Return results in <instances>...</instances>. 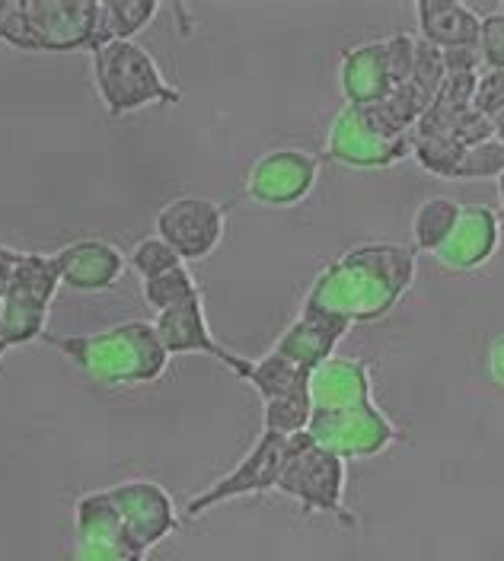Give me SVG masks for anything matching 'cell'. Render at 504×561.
I'll return each instance as SVG.
<instances>
[{"instance_id": "cell-18", "label": "cell", "mask_w": 504, "mask_h": 561, "mask_svg": "<svg viewBox=\"0 0 504 561\" xmlns=\"http://www.w3.org/2000/svg\"><path fill=\"white\" fill-rule=\"evenodd\" d=\"M339 83L348 105H370L387 100L393 93L387 38H370L355 48H345L339 61Z\"/></svg>"}, {"instance_id": "cell-13", "label": "cell", "mask_w": 504, "mask_h": 561, "mask_svg": "<svg viewBox=\"0 0 504 561\" xmlns=\"http://www.w3.org/2000/svg\"><path fill=\"white\" fill-rule=\"evenodd\" d=\"M153 329H157V335H160V342H163L170 357H182V354L215 357L217 364H224L237 380H243L247 370H250V357L230 351L215 339V332L208 325V316H205V294L182 304L176 310L153 316Z\"/></svg>"}, {"instance_id": "cell-21", "label": "cell", "mask_w": 504, "mask_h": 561, "mask_svg": "<svg viewBox=\"0 0 504 561\" xmlns=\"http://www.w3.org/2000/svg\"><path fill=\"white\" fill-rule=\"evenodd\" d=\"M243 383H250L262 402H272V399H282L290 392H310V370L290 364L288 357L268 351L262 357H250V370L243 377Z\"/></svg>"}, {"instance_id": "cell-32", "label": "cell", "mask_w": 504, "mask_h": 561, "mask_svg": "<svg viewBox=\"0 0 504 561\" xmlns=\"http://www.w3.org/2000/svg\"><path fill=\"white\" fill-rule=\"evenodd\" d=\"M495 140H502L504 144V115L502 118H495Z\"/></svg>"}, {"instance_id": "cell-8", "label": "cell", "mask_w": 504, "mask_h": 561, "mask_svg": "<svg viewBox=\"0 0 504 561\" xmlns=\"http://www.w3.org/2000/svg\"><path fill=\"white\" fill-rule=\"evenodd\" d=\"M323 157L329 163L348 170H390L412 157V138L390 140L380 138L364 118L358 105H342L325 131Z\"/></svg>"}, {"instance_id": "cell-25", "label": "cell", "mask_w": 504, "mask_h": 561, "mask_svg": "<svg viewBox=\"0 0 504 561\" xmlns=\"http://www.w3.org/2000/svg\"><path fill=\"white\" fill-rule=\"evenodd\" d=\"M313 419V399L310 392H290L282 399L262 402V431H275V434H303Z\"/></svg>"}, {"instance_id": "cell-14", "label": "cell", "mask_w": 504, "mask_h": 561, "mask_svg": "<svg viewBox=\"0 0 504 561\" xmlns=\"http://www.w3.org/2000/svg\"><path fill=\"white\" fill-rule=\"evenodd\" d=\"M499 243H502V214L489 205H467L454 233L434 252V259L440 268L454 275H467L489 265L492 255L499 252Z\"/></svg>"}, {"instance_id": "cell-19", "label": "cell", "mask_w": 504, "mask_h": 561, "mask_svg": "<svg viewBox=\"0 0 504 561\" xmlns=\"http://www.w3.org/2000/svg\"><path fill=\"white\" fill-rule=\"evenodd\" d=\"M415 20H419V38L440 51L479 48L482 16L467 3L422 0V3H415Z\"/></svg>"}, {"instance_id": "cell-28", "label": "cell", "mask_w": 504, "mask_h": 561, "mask_svg": "<svg viewBox=\"0 0 504 561\" xmlns=\"http://www.w3.org/2000/svg\"><path fill=\"white\" fill-rule=\"evenodd\" d=\"M440 80H444V51L419 38V45H415V68H412V80L409 83H415L428 100H434L437 90H440Z\"/></svg>"}, {"instance_id": "cell-29", "label": "cell", "mask_w": 504, "mask_h": 561, "mask_svg": "<svg viewBox=\"0 0 504 561\" xmlns=\"http://www.w3.org/2000/svg\"><path fill=\"white\" fill-rule=\"evenodd\" d=\"M479 58L485 70H504V13L492 10L482 16L479 30Z\"/></svg>"}, {"instance_id": "cell-16", "label": "cell", "mask_w": 504, "mask_h": 561, "mask_svg": "<svg viewBox=\"0 0 504 561\" xmlns=\"http://www.w3.org/2000/svg\"><path fill=\"white\" fill-rule=\"evenodd\" d=\"M61 284H68L77 294H100L115 287L122 272L128 268V255L108 240L83 237L51 252Z\"/></svg>"}, {"instance_id": "cell-2", "label": "cell", "mask_w": 504, "mask_h": 561, "mask_svg": "<svg viewBox=\"0 0 504 561\" xmlns=\"http://www.w3.org/2000/svg\"><path fill=\"white\" fill-rule=\"evenodd\" d=\"M100 386H150L170 364L153 322L128 319L103 332H48L38 339Z\"/></svg>"}, {"instance_id": "cell-15", "label": "cell", "mask_w": 504, "mask_h": 561, "mask_svg": "<svg viewBox=\"0 0 504 561\" xmlns=\"http://www.w3.org/2000/svg\"><path fill=\"white\" fill-rule=\"evenodd\" d=\"M348 332H352V322L323 313L310 304H300V313L290 319L288 329L275 339V345L268 351L288 357L290 364L313 374L320 364L335 357V348L342 345Z\"/></svg>"}, {"instance_id": "cell-36", "label": "cell", "mask_w": 504, "mask_h": 561, "mask_svg": "<svg viewBox=\"0 0 504 561\" xmlns=\"http://www.w3.org/2000/svg\"><path fill=\"white\" fill-rule=\"evenodd\" d=\"M0 322H3V300H0Z\"/></svg>"}, {"instance_id": "cell-11", "label": "cell", "mask_w": 504, "mask_h": 561, "mask_svg": "<svg viewBox=\"0 0 504 561\" xmlns=\"http://www.w3.org/2000/svg\"><path fill=\"white\" fill-rule=\"evenodd\" d=\"M106 494L112 507H115V514H118V520L125 526V533H128V539L141 552L157 549L180 526L176 504H173L170 491L163 489L160 482L128 479V482H118V485L106 489Z\"/></svg>"}, {"instance_id": "cell-3", "label": "cell", "mask_w": 504, "mask_h": 561, "mask_svg": "<svg viewBox=\"0 0 504 561\" xmlns=\"http://www.w3.org/2000/svg\"><path fill=\"white\" fill-rule=\"evenodd\" d=\"M93 87L112 118L135 115L147 105H176L182 93L167 80L160 61L141 42H106L90 51Z\"/></svg>"}, {"instance_id": "cell-23", "label": "cell", "mask_w": 504, "mask_h": 561, "mask_svg": "<svg viewBox=\"0 0 504 561\" xmlns=\"http://www.w3.org/2000/svg\"><path fill=\"white\" fill-rule=\"evenodd\" d=\"M463 205L450 195H432L412 214V249L415 252H437L454 233Z\"/></svg>"}, {"instance_id": "cell-31", "label": "cell", "mask_w": 504, "mask_h": 561, "mask_svg": "<svg viewBox=\"0 0 504 561\" xmlns=\"http://www.w3.org/2000/svg\"><path fill=\"white\" fill-rule=\"evenodd\" d=\"M489 374L504 389V335H495L489 345Z\"/></svg>"}, {"instance_id": "cell-34", "label": "cell", "mask_w": 504, "mask_h": 561, "mask_svg": "<svg viewBox=\"0 0 504 561\" xmlns=\"http://www.w3.org/2000/svg\"><path fill=\"white\" fill-rule=\"evenodd\" d=\"M495 182H499V202H502V214H504V173L499 175Z\"/></svg>"}, {"instance_id": "cell-26", "label": "cell", "mask_w": 504, "mask_h": 561, "mask_svg": "<svg viewBox=\"0 0 504 561\" xmlns=\"http://www.w3.org/2000/svg\"><path fill=\"white\" fill-rule=\"evenodd\" d=\"M180 265H185V262L180 259V252L167 243V240H160L157 233H153V237H145V240H138L135 249L128 252V268H131V272H135L141 280L157 278V275H167V272H173V268H180Z\"/></svg>"}, {"instance_id": "cell-4", "label": "cell", "mask_w": 504, "mask_h": 561, "mask_svg": "<svg viewBox=\"0 0 504 561\" xmlns=\"http://www.w3.org/2000/svg\"><path fill=\"white\" fill-rule=\"evenodd\" d=\"M96 20V0H7L3 42L20 51H90Z\"/></svg>"}, {"instance_id": "cell-7", "label": "cell", "mask_w": 504, "mask_h": 561, "mask_svg": "<svg viewBox=\"0 0 504 561\" xmlns=\"http://www.w3.org/2000/svg\"><path fill=\"white\" fill-rule=\"evenodd\" d=\"M307 431L320 447L342 459H370L402 440L399 427L377 402L352 412H313Z\"/></svg>"}, {"instance_id": "cell-17", "label": "cell", "mask_w": 504, "mask_h": 561, "mask_svg": "<svg viewBox=\"0 0 504 561\" xmlns=\"http://www.w3.org/2000/svg\"><path fill=\"white\" fill-rule=\"evenodd\" d=\"M313 412H352L374 402V383L367 360L329 357L310 374Z\"/></svg>"}, {"instance_id": "cell-33", "label": "cell", "mask_w": 504, "mask_h": 561, "mask_svg": "<svg viewBox=\"0 0 504 561\" xmlns=\"http://www.w3.org/2000/svg\"><path fill=\"white\" fill-rule=\"evenodd\" d=\"M3 20H7V0H0V42H3Z\"/></svg>"}, {"instance_id": "cell-22", "label": "cell", "mask_w": 504, "mask_h": 561, "mask_svg": "<svg viewBox=\"0 0 504 561\" xmlns=\"http://www.w3.org/2000/svg\"><path fill=\"white\" fill-rule=\"evenodd\" d=\"M157 10H160L157 0H100V20H96L93 48L106 45V42H135V35L145 33L150 26Z\"/></svg>"}, {"instance_id": "cell-6", "label": "cell", "mask_w": 504, "mask_h": 561, "mask_svg": "<svg viewBox=\"0 0 504 561\" xmlns=\"http://www.w3.org/2000/svg\"><path fill=\"white\" fill-rule=\"evenodd\" d=\"M288 444L290 437H285V434L262 431L259 440L252 444L250 454L243 456L227 476H220L208 489H202L195 497H188L185 517L195 520V517L215 511L227 501L278 491V479H282V469H285V459H288Z\"/></svg>"}, {"instance_id": "cell-10", "label": "cell", "mask_w": 504, "mask_h": 561, "mask_svg": "<svg viewBox=\"0 0 504 561\" xmlns=\"http://www.w3.org/2000/svg\"><path fill=\"white\" fill-rule=\"evenodd\" d=\"M320 179V160L300 147H278L262 153L247 173V195L262 208L300 205Z\"/></svg>"}, {"instance_id": "cell-35", "label": "cell", "mask_w": 504, "mask_h": 561, "mask_svg": "<svg viewBox=\"0 0 504 561\" xmlns=\"http://www.w3.org/2000/svg\"><path fill=\"white\" fill-rule=\"evenodd\" d=\"M7 351H10V345H7V342H0V360H3V354H7Z\"/></svg>"}, {"instance_id": "cell-12", "label": "cell", "mask_w": 504, "mask_h": 561, "mask_svg": "<svg viewBox=\"0 0 504 561\" xmlns=\"http://www.w3.org/2000/svg\"><path fill=\"white\" fill-rule=\"evenodd\" d=\"M118 520L106 489L90 491L73 504V561H145Z\"/></svg>"}, {"instance_id": "cell-30", "label": "cell", "mask_w": 504, "mask_h": 561, "mask_svg": "<svg viewBox=\"0 0 504 561\" xmlns=\"http://www.w3.org/2000/svg\"><path fill=\"white\" fill-rule=\"evenodd\" d=\"M472 108L485 118H502L504 115V70H485L476 80V93H472Z\"/></svg>"}, {"instance_id": "cell-27", "label": "cell", "mask_w": 504, "mask_h": 561, "mask_svg": "<svg viewBox=\"0 0 504 561\" xmlns=\"http://www.w3.org/2000/svg\"><path fill=\"white\" fill-rule=\"evenodd\" d=\"M504 173V144L502 140H482L476 147L463 150L457 182H482V179H499Z\"/></svg>"}, {"instance_id": "cell-1", "label": "cell", "mask_w": 504, "mask_h": 561, "mask_svg": "<svg viewBox=\"0 0 504 561\" xmlns=\"http://www.w3.org/2000/svg\"><path fill=\"white\" fill-rule=\"evenodd\" d=\"M419 252L402 243H360L335 255L313 278L303 304L352 325L383 319L412 290Z\"/></svg>"}, {"instance_id": "cell-37", "label": "cell", "mask_w": 504, "mask_h": 561, "mask_svg": "<svg viewBox=\"0 0 504 561\" xmlns=\"http://www.w3.org/2000/svg\"><path fill=\"white\" fill-rule=\"evenodd\" d=\"M502 13H504V7H502Z\"/></svg>"}, {"instance_id": "cell-5", "label": "cell", "mask_w": 504, "mask_h": 561, "mask_svg": "<svg viewBox=\"0 0 504 561\" xmlns=\"http://www.w3.org/2000/svg\"><path fill=\"white\" fill-rule=\"evenodd\" d=\"M348 459L320 447L310 431L294 434L288 444V459L278 479V491L294 497L303 514H329L342 526H355V517L345 507L348 485Z\"/></svg>"}, {"instance_id": "cell-24", "label": "cell", "mask_w": 504, "mask_h": 561, "mask_svg": "<svg viewBox=\"0 0 504 561\" xmlns=\"http://www.w3.org/2000/svg\"><path fill=\"white\" fill-rule=\"evenodd\" d=\"M141 294H145L147 307L153 313H167V310H176L182 304L202 297V284L188 272V265H180V268H173L167 275L141 280Z\"/></svg>"}, {"instance_id": "cell-20", "label": "cell", "mask_w": 504, "mask_h": 561, "mask_svg": "<svg viewBox=\"0 0 504 561\" xmlns=\"http://www.w3.org/2000/svg\"><path fill=\"white\" fill-rule=\"evenodd\" d=\"M61 287V275L51 255L45 252H20L13 262V275H10V290L3 300L23 304L48 313L55 304V294Z\"/></svg>"}, {"instance_id": "cell-9", "label": "cell", "mask_w": 504, "mask_h": 561, "mask_svg": "<svg viewBox=\"0 0 504 561\" xmlns=\"http://www.w3.org/2000/svg\"><path fill=\"white\" fill-rule=\"evenodd\" d=\"M153 230L180 252L182 262H202L215 252L227 233V210L215 198L180 195L157 210Z\"/></svg>"}]
</instances>
